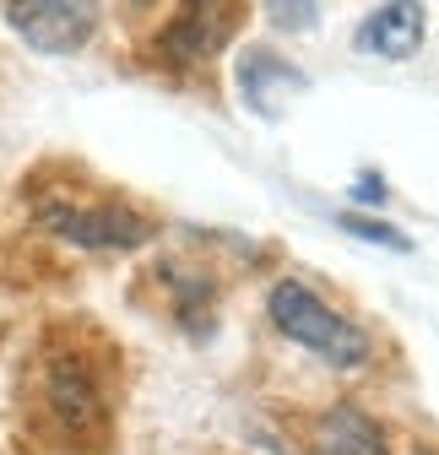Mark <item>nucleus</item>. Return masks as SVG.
Masks as SVG:
<instances>
[{"mask_svg": "<svg viewBox=\"0 0 439 455\" xmlns=\"http://www.w3.org/2000/svg\"><path fill=\"white\" fill-rule=\"evenodd\" d=\"M120 341L92 320H49L22 363L17 412L49 455H108L120 428Z\"/></svg>", "mask_w": 439, "mask_h": 455, "instance_id": "nucleus-1", "label": "nucleus"}, {"mask_svg": "<svg viewBox=\"0 0 439 455\" xmlns=\"http://www.w3.org/2000/svg\"><path fill=\"white\" fill-rule=\"evenodd\" d=\"M423 22L428 12L412 6V0H386V6H374L358 33H353V49L358 54H379V60H412L423 49Z\"/></svg>", "mask_w": 439, "mask_h": 455, "instance_id": "nucleus-9", "label": "nucleus"}, {"mask_svg": "<svg viewBox=\"0 0 439 455\" xmlns=\"http://www.w3.org/2000/svg\"><path fill=\"white\" fill-rule=\"evenodd\" d=\"M22 206L49 239L87 255H131L157 239V217L131 196L108 190L92 168L71 157H49L22 180Z\"/></svg>", "mask_w": 439, "mask_h": 455, "instance_id": "nucleus-2", "label": "nucleus"}, {"mask_svg": "<svg viewBox=\"0 0 439 455\" xmlns=\"http://www.w3.org/2000/svg\"><path fill=\"white\" fill-rule=\"evenodd\" d=\"M337 228H342V234H353V239H363V244L396 250V255H407V250H412L407 228H396V222H386V217H369V212H342V217H337Z\"/></svg>", "mask_w": 439, "mask_h": 455, "instance_id": "nucleus-10", "label": "nucleus"}, {"mask_svg": "<svg viewBox=\"0 0 439 455\" xmlns=\"http://www.w3.org/2000/svg\"><path fill=\"white\" fill-rule=\"evenodd\" d=\"M266 315H271V325H277L293 347H304L309 358H320L325 369H337V374H353V369H363L374 358V336L353 315L331 309L299 276H277V282H271Z\"/></svg>", "mask_w": 439, "mask_h": 455, "instance_id": "nucleus-3", "label": "nucleus"}, {"mask_svg": "<svg viewBox=\"0 0 439 455\" xmlns=\"http://www.w3.org/2000/svg\"><path fill=\"white\" fill-rule=\"evenodd\" d=\"M386 196H391V190H386V180H379L374 168H363V174L353 180V201H358V206H386Z\"/></svg>", "mask_w": 439, "mask_h": 455, "instance_id": "nucleus-12", "label": "nucleus"}, {"mask_svg": "<svg viewBox=\"0 0 439 455\" xmlns=\"http://www.w3.org/2000/svg\"><path fill=\"white\" fill-rule=\"evenodd\" d=\"M0 17L38 54H82L98 33V6L87 0H12L0 6Z\"/></svg>", "mask_w": 439, "mask_h": 455, "instance_id": "nucleus-6", "label": "nucleus"}, {"mask_svg": "<svg viewBox=\"0 0 439 455\" xmlns=\"http://www.w3.org/2000/svg\"><path fill=\"white\" fill-rule=\"evenodd\" d=\"M266 17L283 22V28H293V33H304V28H315L325 12H320V6H266Z\"/></svg>", "mask_w": 439, "mask_h": 455, "instance_id": "nucleus-11", "label": "nucleus"}, {"mask_svg": "<svg viewBox=\"0 0 439 455\" xmlns=\"http://www.w3.org/2000/svg\"><path fill=\"white\" fill-rule=\"evenodd\" d=\"M309 455H391L379 418L358 402H331L309 423Z\"/></svg>", "mask_w": 439, "mask_h": 455, "instance_id": "nucleus-8", "label": "nucleus"}, {"mask_svg": "<svg viewBox=\"0 0 439 455\" xmlns=\"http://www.w3.org/2000/svg\"><path fill=\"white\" fill-rule=\"evenodd\" d=\"M412 455H439V450H412Z\"/></svg>", "mask_w": 439, "mask_h": 455, "instance_id": "nucleus-13", "label": "nucleus"}, {"mask_svg": "<svg viewBox=\"0 0 439 455\" xmlns=\"http://www.w3.org/2000/svg\"><path fill=\"white\" fill-rule=\"evenodd\" d=\"M141 288H152V304L169 315L185 336L206 341L217 331V309H223V276L190 255H157L141 276Z\"/></svg>", "mask_w": 439, "mask_h": 455, "instance_id": "nucleus-5", "label": "nucleus"}, {"mask_svg": "<svg viewBox=\"0 0 439 455\" xmlns=\"http://www.w3.org/2000/svg\"><path fill=\"white\" fill-rule=\"evenodd\" d=\"M244 22H250V6H239V0L174 6L169 17H163V28L152 33V66L174 71V76H196L234 44V33Z\"/></svg>", "mask_w": 439, "mask_h": 455, "instance_id": "nucleus-4", "label": "nucleus"}, {"mask_svg": "<svg viewBox=\"0 0 439 455\" xmlns=\"http://www.w3.org/2000/svg\"><path fill=\"white\" fill-rule=\"evenodd\" d=\"M234 82H239V98L260 114V120H283L288 103H299V98L309 92V76H304L293 60H283L277 49H266V44L239 49Z\"/></svg>", "mask_w": 439, "mask_h": 455, "instance_id": "nucleus-7", "label": "nucleus"}]
</instances>
